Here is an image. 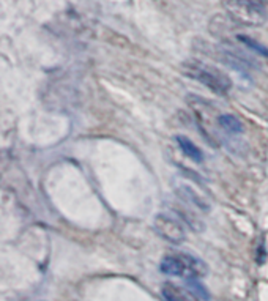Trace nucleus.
Instances as JSON below:
<instances>
[{
    "label": "nucleus",
    "mask_w": 268,
    "mask_h": 301,
    "mask_svg": "<svg viewBox=\"0 0 268 301\" xmlns=\"http://www.w3.org/2000/svg\"><path fill=\"white\" fill-rule=\"evenodd\" d=\"M237 39H238V41H240L242 44H245V46H248V47H251L254 52H257L259 55L268 58V47H265V46L261 44V43H257L256 39H253V38H250V36H246V35H237Z\"/></svg>",
    "instance_id": "9b49d317"
},
{
    "label": "nucleus",
    "mask_w": 268,
    "mask_h": 301,
    "mask_svg": "<svg viewBox=\"0 0 268 301\" xmlns=\"http://www.w3.org/2000/svg\"><path fill=\"white\" fill-rule=\"evenodd\" d=\"M153 229L163 240L172 245H182L186 238L183 226L178 223L177 219H174L172 216H169L166 213H160L155 216Z\"/></svg>",
    "instance_id": "7ed1b4c3"
},
{
    "label": "nucleus",
    "mask_w": 268,
    "mask_h": 301,
    "mask_svg": "<svg viewBox=\"0 0 268 301\" xmlns=\"http://www.w3.org/2000/svg\"><path fill=\"white\" fill-rule=\"evenodd\" d=\"M186 76L196 79L197 82H201L207 88H210L212 92L218 95H226L231 92L232 81L231 77L224 74L220 69H216L210 65H201V63H186L183 66Z\"/></svg>",
    "instance_id": "f03ea898"
},
{
    "label": "nucleus",
    "mask_w": 268,
    "mask_h": 301,
    "mask_svg": "<svg viewBox=\"0 0 268 301\" xmlns=\"http://www.w3.org/2000/svg\"><path fill=\"white\" fill-rule=\"evenodd\" d=\"M256 260H257V264H259V265H264V262L267 260V251H265V246H264V245H261V248L257 249Z\"/></svg>",
    "instance_id": "f8f14e48"
},
{
    "label": "nucleus",
    "mask_w": 268,
    "mask_h": 301,
    "mask_svg": "<svg viewBox=\"0 0 268 301\" xmlns=\"http://www.w3.org/2000/svg\"><path fill=\"white\" fill-rule=\"evenodd\" d=\"M175 193L180 196L183 200H186V202H190L196 208H199L201 212H210V204H208L207 200L188 183L175 182Z\"/></svg>",
    "instance_id": "20e7f679"
},
{
    "label": "nucleus",
    "mask_w": 268,
    "mask_h": 301,
    "mask_svg": "<svg viewBox=\"0 0 268 301\" xmlns=\"http://www.w3.org/2000/svg\"><path fill=\"white\" fill-rule=\"evenodd\" d=\"M185 284L188 287V290L196 297L202 301H210V294H208V290L205 289V286L201 283L199 276H193L190 275L186 279H185Z\"/></svg>",
    "instance_id": "0eeeda50"
},
{
    "label": "nucleus",
    "mask_w": 268,
    "mask_h": 301,
    "mask_svg": "<svg viewBox=\"0 0 268 301\" xmlns=\"http://www.w3.org/2000/svg\"><path fill=\"white\" fill-rule=\"evenodd\" d=\"M218 125H220L226 133L229 134H240L243 133V125L235 115L231 114H223L218 117Z\"/></svg>",
    "instance_id": "6e6552de"
},
{
    "label": "nucleus",
    "mask_w": 268,
    "mask_h": 301,
    "mask_svg": "<svg viewBox=\"0 0 268 301\" xmlns=\"http://www.w3.org/2000/svg\"><path fill=\"white\" fill-rule=\"evenodd\" d=\"M175 142L178 144V147H180V150L183 152V155L190 158L193 163L199 164V163L204 161V153H202V150L197 147L191 139H188L186 136L178 134V136H175Z\"/></svg>",
    "instance_id": "39448f33"
},
{
    "label": "nucleus",
    "mask_w": 268,
    "mask_h": 301,
    "mask_svg": "<svg viewBox=\"0 0 268 301\" xmlns=\"http://www.w3.org/2000/svg\"><path fill=\"white\" fill-rule=\"evenodd\" d=\"M180 259L183 260V264L186 265V268L190 270L193 276H204L207 275V265L202 262L201 259H197L191 254H182Z\"/></svg>",
    "instance_id": "1a4fd4ad"
},
{
    "label": "nucleus",
    "mask_w": 268,
    "mask_h": 301,
    "mask_svg": "<svg viewBox=\"0 0 268 301\" xmlns=\"http://www.w3.org/2000/svg\"><path fill=\"white\" fill-rule=\"evenodd\" d=\"M161 294H163V298L166 301H190L180 289L175 287L174 284H169V283L163 284Z\"/></svg>",
    "instance_id": "9d476101"
},
{
    "label": "nucleus",
    "mask_w": 268,
    "mask_h": 301,
    "mask_svg": "<svg viewBox=\"0 0 268 301\" xmlns=\"http://www.w3.org/2000/svg\"><path fill=\"white\" fill-rule=\"evenodd\" d=\"M223 3L237 24L257 27L267 21V8L262 0H224Z\"/></svg>",
    "instance_id": "f257e3e1"
},
{
    "label": "nucleus",
    "mask_w": 268,
    "mask_h": 301,
    "mask_svg": "<svg viewBox=\"0 0 268 301\" xmlns=\"http://www.w3.org/2000/svg\"><path fill=\"white\" fill-rule=\"evenodd\" d=\"M161 272L169 276H183L186 272V265L183 264V260L180 257L167 256L161 260Z\"/></svg>",
    "instance_id": "423d86ee"
}]
</instances>
